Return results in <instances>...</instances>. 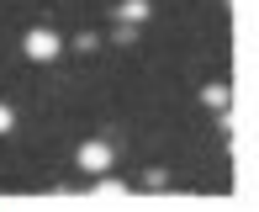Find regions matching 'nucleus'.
<instances>
[{"instance_id": "obj_1", "label": "nucleus", "mask_w": 259, "mask_h": 212, "mask_svg": "<svg viewBox=\"0 0 259 212\" xmlns=\"http://www.w3.org/2000/svg\"><path fill=\"white\" fill-rule=\"evenodd\" d=\"M58 48H64V43H58V32H53V27H32L27 38H21V53H27L32 64H53Z\"/></svg>"}, {"instance_id": "obj_2", "label": "nucleus", "mask_w": 259, "mask_h": 212, "mask_svg": "<svg viewBox=\"0 0 259 212\" xmlns=\"http://www.w3.org/2000/svg\"><path fill=\"white\" fill-rule=\"evenodd\" d=\"M79 170L85 175H101V170H111V159H116V149L106 144V138H90V144H79Z\"/></svg>"}, {"instance_id": "obj_3", "label": "nucleus", "mask_w": 259, "mask_h": 212, "mask_svg": "<svg viewBox=\"0 0 259 212\" xmlns=\"http://www.w3.org/2000/svg\"><path fill=\"white\" fill-rule=\"evenodd\" d=\"M90 196H96V202H122V196H127V186L116 181V175H106V170H101V181L90 186Z\"/></svg>"}, {"instance_id": "obj_4", "label": "nucleus", "mask_w": 259, "mask_h": 212, "mask_svg": "<svg viewBox=\"0 0 259 212\" xmlns=\"http://www.w3.org/2000/svg\"><path fill=\"white\" fill-rule=\"evenodd\" d=\"M116 21H133V27H143V21H148V0H122Z\"/></svg>"}, {"instance_id": "obj_5", "label": "nucleus", "mask_w": 259, "mask_h": 212, "mask_svg": "<svg viewBox=\"0 0 259 212\" xmlns=\"http://www.w3.org/2000/svg\"><path fill=\"white\" fill-rule=\"evenodd\" d=\"M201 101H206V106H217V112H228V85H222V80H211V85L201 90Z\"/></svg>"}, {"instance_id": "obj_6", "label": "nucleus", "mask_w": 259, "mask_h": 212, "mask_svg": "<svg viewBox=\"0 0 259 212\" xmlns=\"http://www.w3.org/2000/svg\"><path fill=\"white\" fill-rule=\"evenodd\" d=\"M143 186H148V191H164V186H169V175H164V170H148Z\"/></svg>"}, {"instance_id": "obj_7", "label": "nucleus", "mask_w": 259, "mask_h": 212, "mask_svg": "<svg viewBox=\"0 0 259 212\" xmlns=\"http://www.w3.org/2000/svg\"><path fill=\"white\" fill-rule=\"evenodd\" d=\"M11 127H16V112H11V106H6V101H0V138H6V133H11Z\"/></svg>"}]
</instances>
